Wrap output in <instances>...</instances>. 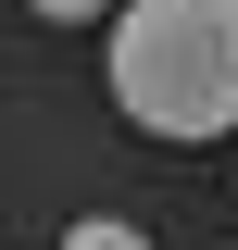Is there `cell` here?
<instances>
[{
	"label": "cell",
	"instance_id": "3957f363",
	"mask_svg": "<svg viewBox=\"0 0 238 250\" xmlns=\"http://www.w3.org/2000/svg\"><path fill=\"white\" fill-rule=\"evenodd\" d=\"M25 13H50V25H100V13H125V0H25Z\"/></svg>",
	"mask_w": 238,
	"mask_h": 250
},
{
	"label": "cell",
	"instance_id": "6da1fadb",
	"mask_svg": "<svg viewBox=\"0 0 238 250\" xmlns=\"http://www.w3.org/2000/svg\"><path fill=\"white\" fill-rule=\"evenodd\" d=\"M113 100L150 138H226L238 125V0H125Z\"/></svg>",
	"mask_w": 238,
	"mask_h": 250
},
{
	"label": "cell",
	"instance_id": "7a4b0ae2",
	"mask_svg": "<svg viewBox=\"0 0 238 250\" xmlns=\"http://www.w3.org/2000/svg\"><path fill=\"white\" fill-rule=\"evenodd\" d=\"M63 250H150L138 225H63Z\"/></svg>",
	"mask_w": 238,
	"mask_h": 250
}]
</instances>
